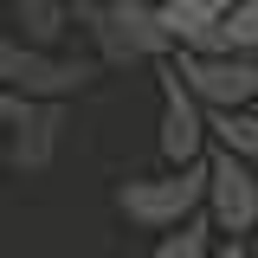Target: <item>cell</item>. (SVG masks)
Listing matches in <instances>:
<instances>
[{"label": "cell", "mask_w": 258, "mask_h": 258, "mask_svg": "<svg viewBox=\"0 0 258 258\" xmlns=\"http://www.w3.org/2000/svg\"><path fill=\"white\" fill-rule=\"evenodd\" d=\"M64 0H13V26H20V45H39V52H52L64 39Z\"/></svg>", "instance_id": "obj_8"}, {"label": "cell", "mask_w": 258, "mask_h": 258, "mask_svg": "<svg viewBox=\"0 0 258 258\" xmlns=\"http://www.w3.org/2000/svg\"><path fill=\"white\" fill-rule=\"evenodd\" d=\"M39 110L32 97H20V91H0V123H13V129H26V116Z\"/></svg>", "instance_id": "obj_11"}, {"label": "cell", "mask_w": 258, "mask_h": 258, "mask_svg": "<svg viewBox=\"0 0 258 258\" xmlns=\"http://www.w3.org/2000/svg\"><path fill=\"white\" fill-rule=\"evenodd\" d=\"M207 129L220 136V149H232L239 161L258 168V103H245V110H207Z\"/></svg>", "instance_id": "obj_9"}, {"label": "cell", "mask_w": 258, "mask_h": 258, "mask_svg": "<svg viewBox=\"0 0 258 258\" xmlns=\"http://www.w3.org/2000/svg\"><path fill=\"white\" fill-rule=\"evenodd\" d=\"M200 213L226 239H252V226H258V168L239 161L232 149H213L207 155V207Z\"/></svg>", "instance_id": "obj_3"}, {"label": "cell", "mask_w": 258, "mask_h": 258, "mask_svg": "<svg viewBox=\"0 0 258 258\" xmlns=\"http://www.w3.org/2000/svg\"><path fill=\"white\" fill-rule=\"evenodd\" d=\"M245 252H252V258H258V226H252V239H245Z\"/></svg>", "instance_id": "obj_13"}, {"label": "cell", "mask_w": 258, "mask_h": 258, "mask_svg": "<svg viewBox=\"0 0 258 258\" xmlns=\"http://www.w3.org/2000/svg\"><path fill=\"white\" fill-rule=\"evenodd\" d=\"M91 32L103 45V58H161L174 45L161 26V7H149V0H97Z\"/></svg>", "instance_id": "obj_4"}, {"label": "cell", "mask_w": 258, "mask_h": 258, "mask_svg": "<svg viewBox=\"0 0 258 258\" xmlns=\"http://www.w3.org/2000/svg\"><path fill=\"white\" fill-rule=\"evenodd\" d=\"M207 149V103L181 84V71H161V155L168 168H194Z\"/></svg>", "instance_id": "obj_6"}, {"label": "cell", "mask_w": 258, "mask_h": 258, "mask_svg": "<svg viewBox=\"0 0 258 258\" xmlns=\"http://www.w3.org/2000/svg\"><path fill=\"white\" fill-rule=\"evenodd\" d=\"M58 136H64V110L58 103H39V110L26 116V129L13 136V161H20L26 174H45L52 155H58Z\"/></svg>", "instance_id": "obj_7"}, {"label": "cell", "mask_w": 258, "mask_h": 258, "mask_svg": "<svg viewBox=\"0 0 258 258\" xmlns=\"http://www.w3.org/2000/svg\"><path fill=\"white\" fill-rule=\"evenodd\" d=\"M174 71H181V84L207 110H245V103H258V58H239V52H181Z\"/></svg>", "instance_id": "obj_5"}, {"label": "cell", "mask_w": 258, "mask_h": 258, "mask_svg": "<svg viewBox=\"0 0 258 258\" xmlns=\"http://www.w3.org/2000/svg\"><path fill=\"white\" fill-rule=\"evenodd\" d=\"M0 7H13V0H0Z\"/></svg>", "instance_id": "obj_15"}, {"label": "cell", "mask_w": 258, "mask_h": 258, "mask_svg": "<svg viewBox=\"0 0 258 258\" xmlns=\"http://www.w3.org/2000/svg\"><path fill=\"white\" fill-rule=\"evenodd\" d=\"M213 258H252V252H245V239H220V245H213Z\"/></svg>", "instance_id": "obj_12"}, {"label": "cell", "mask_w": 258, "mask_h": 258, "mask_svg": "<svg viewBox=\"0 0 258 258\" xmlns=\"http://www.w3.org/2000/svg\"><path fill=\"white\" fill-rule=\"evenodd\" d=\"M213 245H220L213 220H207V213H194V220H181L174 232H161L149 258H213Z\"/></svg>", "instance_id": "obj_10"}, {"label": "cell", "mask_w": 258, "mask_h": 258, "mask_svg": "<svg viewBox=\"0 0 258 258\" xmlns=\"http://www.w3.org/2000/svg\"><path fill=\"white\" fill-rule=\"evenodd\" d=\"M116 207H123L136 226H149V232H174L181 220H194V213L207 207V161L123 181V187H116Z\"/></svg>", "instance_id": "obj_1"}, {"label": "cell", "mask_w": 258, "mask_h": 258, "mask_svg": "<svg viewBox=\"0 0 258 258\" xmlns=\"http://www.w3.org/2000/svg\"><path fill=\"white\" fill-rule=\"evenodd\" d=\"M97 78V64L84 58H58V52H39L20 39H0V91H20L32 103H64Z\"/></svg>", "instance_id": "obj_2"}, {"label": "cell", "mask_w": 258, "mask_h": 258, "mask_svg": "<svg viewBox=\"0 0 258 258\" xmlns=\"http://www.w3.org/2000/svg\"><path fill=\"white\" fill-rule=\"evenodd\" d=\"M64 7H97V0H64Z\"/></svg>", "instance_id": "obj_14"}]
</instances>
